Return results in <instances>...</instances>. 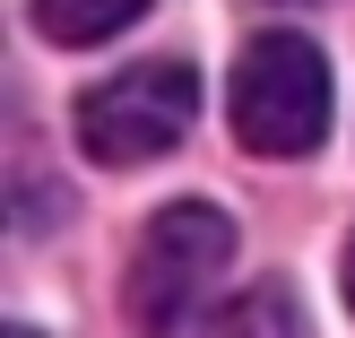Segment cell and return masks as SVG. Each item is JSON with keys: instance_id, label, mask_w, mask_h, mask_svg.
Returning a JSON list of instances; mask_svg holds the SVG:
<instances>
[{"instance_id": "7", "label": "cell", "mask_w": 355, "mask_h": 338, "mask_svg": "<svg viewBox=\"0 0 355 338\" xmlns=\"http://www.w3.org/2000/svg\"><path fill=\"white\" fill-rule=\"evenodd\" d=\"M260 9H295V0H260Z\"/></svg>"}, {"instance_id": "2", "label": "cell", "mask_w": 355, "mask_h": 338, "mask_svg": "<svg viewBox=\"0 0 355 338\" xmlns=\"http://www.w3.org/2000/svg\"><path fill=\"white\" fill-rule=\"evenodd\" d=\"M225 260H234V217L217 200H165L148 217V235H139V252H130V295H121L130 330L139 338H173L208 304Z\"/></svg>"}, {"instance_id": "1", "label": "cell", "mask_w": 355, "mask_h": 338, "mask_svg": "<svg viewBox=\"0 0 355 338\" xmlns=\"http://www.w3.org/2000/svg\"><path fill=\"white\" fill-rule=\"evenodd\" d=\"M234 139L252 156H312L329 139V61L312 35L269 26L234 52V87H225Z\"/></svg>"}, {"instance_id": "6", "label": "cell", "mask_w": 355, "mask_h": 338, "mask_svg": "<svg viewBox=\"0 0 355 338\" xmlns=\"http://www.w3.org/2000/svg\"><path fill=\"white\" fill-rule=\"evenodd\" d=\"M347 312H355V243H347Z\"/></svg>"}, {"instance_id": "8", "label": "cell", "mask_w": 355, "mask_h": 338, "mask_svg": "<svg viewBox=\"0 0 355 338\" xmlns=\"http://www.w3.org/2000/svg\"><path fill=\"white\" fill-rule=\"evenodd\" d=\"M0 338H35V330H0Z\"/></svg>"}, {"instance_id": "4", "label": "cell", "mask_w": 355, "mask_h": 338, "mask_svg": "<svg viewBox=\"0 0 355 338\" xmlns=\"http://www.w3.org/2000/svg\"><path fill=\"white\" fill-rule=\"evenodd\" d=\"M139 17H148V0H35V35H44V44H69V52L113 44Z\"/></svg>"}, {"instance_id": "3", "label": "cell", "mask_w": 355, "mask_h": 338, "mask_svg": "<svg viewBox=\"0 0 355 338\" xmlns=\"http://www.w3.org/2000/svg\"><path fill=\"white\" fill-rule=\"evenodd\" d=\"M191 121H200V78L182 61H139L78 96V148L96 165H156L165 148H182Z\"/></svg>"}, {"instance_id": "5", "label": "cell", "mask_w": 355, "mask_h": 338, "mask_svg": "<svg viewBox=\"0 0 355 338\" xmlns=\"http://www.w3.org/2000/svg\"><path fill=\"white\" fill-rule=\"evenodd\" d=\"M200 338H304V312H295V295L277 287H243V295H225L217 312H208V330Z\"/></svg>"}]
</instances>
